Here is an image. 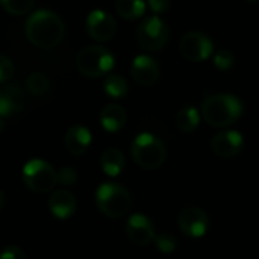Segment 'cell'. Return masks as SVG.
<instances>
[{"mask_svg": "<svg viewBox=\"0 0 259 259\" xmlns=\"http://www.w3.org/2000/svg\"><path fill=\"white\" fill-rule=\"evenodd\" d=\"M24 32L33 46L41 49H52L62 41L65 35V26L61 17L53 11L38 9L26 20Z\"/></svg>", "mask_w": 259, "mask_h": 259, "instance_id": "1", "label": "cell"}, {"mask_svg": "<svg viewBox=\"0 0 259 259\" xmlns=\"http://www.w3.org/2000/svg\"><path fill=\"white\" fill-rule=\"evenodd\" d=\"M243 114L241 100L228 93L214 94L202 103V115L208 124L214 127H225L235 123Z\"/></svg>", "mask_w": 259, "mask_h": 259, "instance_id": "2", "label": "cell"}, {"mask_svg": "<svg viewBox=\"0 0 259 259\" xmlns=\"http://www.w3.org/2000/svg\"><path fill=\"white\" fill-rule=\"evenodd\" d=\"M96 205L103 215L120 219L131 211L132 196L123 185L115 182H105L96 191Z\"/></svg>", "mask_w": 259, "mask_h": 259, "instance_id": "3", "label": "cell"}, {"mask_svg": "<svg viewBox=\"0 0 259 259\" xmlns=\"http://www.w3.org/2000/svg\"><path fill=\"white\" fill-rule=\"evenodd\" d=\"M131 153L134 161L146 170L159 168L167 158L165 144L158 137L149 132H143L135 137L131 146Z\"/></svg>", "mask_w": 259, "mask_h": 259, "instance_id": "4", "label": "cell"}, {"mask_svg": "<svg viewBox=\"0 0 259 259\" xmlns=\"http://www.w3.org/2000/svg\"><path fill=\"white\" fill-rule=\"evenodd\" d=\"M114 55L103 46H87L76 56V67L87 77H100L114 67Z\"/></svg>", "mask_w": 259, "mask_h": 259, "instance_id": "5", "label": "cell"}, {"mask_svg": "<svg viewBox=\"0 0 259 259\" xmlns=\"http://www.w3.org/2000/svg\"><path fill=\"white\" fill-rule=\"evenodd\" d=\"M21 178L29 190L39 194L52 191L58 182V173L42 159L27 161L21 170Z\"/></svg>", "mask_w": 259, "mask_h": 259, "instance_id": "6", "label": "cell"}, {"mask_svg": "<svg viewBox=\"0 0 259 259\" xmlns=\"http://www.w3.org/2000/svg\"><path fill=\"white\" fill-rule=\"evenodd\" d=\"M170 32L164 20L158 15L147 17L143 23H140L137 29V39L140 46L146 50H161L168 41Z\"/></svg>", "mask_w": 259, "mask_h": 259, "instance_id": "7", "label": "cell"}, {"mask_svg": "<svg viewBox=\"0 0 259 259\" xmlns=\"http://www.w3.org/2000/svg\"><path fill=\"white\" fill-rule=\"evenodd\" d=\"M179 50L185 59L191 62H202L211 56L214 42L208 35L202 32H190L181 38Z\"/></svg>", "mask_w": 259, "mask_h": 259, "instance_id": "8", "label": "cell"}, {"mask_svg": "<svg viewBox=\"0 0 259 259\" xmlns=\"http://www.w3.org/2000/svg\"><path fill=\"white\" fill-rule=\"evenodd\" d=\"M178 223L182 234H185L190 238H202L203 235H206L211 226L208 214L197 206L184 208L179 212Z\"/></svg>", "mask_w": 259, "mask_h": 259, "instance_id": "9", "label": "cell"}, {"mask_svg": "<svg viewBox=\"0 0 259 259\" xmlns=\"http://www.w3.org/2000/svg\"><path fill=\"white\" fill-rule=\"evenodd\" d=\"M115 30L117 23L114 17L102 9H94L87 17V32L96 41H109L115 35Z\"/></svg>", "mask_w": 259, "mask_h": 259, "instance_id": "10", "label": "cell"}, {"mask_svg": "<svg viewBox=\"0 0 259 259\" xmlns=\"http://www.w3.org/2000/svg\"><path fill=\"white\" fill-rule=\"evenodd\" d=\"M126 235L137 246H147L156 237L152 220L143 214H134L129 217L126 223Z\"/></svg>", "mask_w": 259, "mask_h": 259, "instance_id": "11", "label": "cell"}, {"mask_svg": "<svg viewBox=\"0 0 259 259\" xmlns=\"http://www.w3.org/2000/svg\"><path fill=\"white\" fill-rule=\"evenodd\" d=\"M131 74L134 80L141 87H152L159 79L158 62L147 55H138L131 65Z\"/></svg>", "mask_w": 259, "mask_h": 259, "instance_id": "12", "label": "cell"}, {"mask_svg": "<svg viewBox=\"0 0 259 259\" xmlns=\"http://www.w3.org/2000/svg\"><path fill=\"white\" fill-rule=\"evenodd\" d=\"M243 135L237 131H223L217 134L211 141L214 153L225 159L238 155L243 149Z\"/></svg>", "mask_w": 259, "mask_h": 259, "instance_id": "13", "label": "cell"}, {"mask_svg": "<svg viewBox=\"0 0 259 259\" xmlns=\"http://www.w3.org/2000/svg\"><path fill=\"white\" fill-rule=\"evenodd\" d=\"M64 143L68 153L74 156H80L88 150L91 144V132L82 124H74L67 131Z\"/></svg>", "mask_w": 259, "mask_h": 259, "instance_id": "14", "label": "cell"}, {"mask_svg": "<svg viewBox=\"0 0 259 259\" xmlns=\"http://www.w3.org/2000/svg\"><path fill=\"white\" fill-rule=\"evenodd\" d=\"M49 209L53 217L65 220L76 211V199L67 190H58L49 199Z\"/></svg>", "mask_w": 259, "mask_h": 259, "instance_id": "15", "label": "cell"}, {"mask_svg": "<svg viewBox=\"0 0 259 259\" xmlns=\"http://www.w3.org/2000/svg\"><path fill=\"white\" fill-rule=\"evenodd\" d=\"M24 105L23 91L18 87H3L0 88V117H11L17 114Z\"/></svg>", "mask_w": 259, "mask_h": 259, "instance_id": "16", "label": "cell"}, {"mask_svg": "<svg viewBox=\"0 0 259 259\" xmlns=\"http://www.w3.org/2000/svg\"><path fill=\"white\" fill-rule=\"evenodd\" d=\"M126 120L127 114L120 105L109 103L100 111V124L108 132H118L126 124Z\"/></svg>", "mask_w": 259, "mask_h": 259, "instance_id": "17", "label": "cell"}, {"mask_svg": "<svg viewBox=\"0 0 259 259\" xmlns=\"http://www.w3.org/2000/svg\"><path fill=\"white\" fill-rule=\"evenodd\" d=\"M100 165L108 176L115 178L124 168V155L118 149H108L100 156Z\"/></svg>", "mask_w": 259, "mask_h": 259, "instance_id": "18", "label": "cell"}, {"mask_svg": "<svg viewBox=\"0 0 259 259\" xmlns=\"http://www.w3.org/2000/svg\"><path fill=\"white\" fill-rule=\"evenodd\" d=\"M199 123H200V115L194 106H184L176 114V126L179 131L185 134L194 132L199 127Z\"/></svg>", "mask_w": 259, "mask_h": 259, "instance_id": "19", "label": "cell"}, {"mask_svg": "<svg viewBox=\"0 0 259 259\" xmlns=\"http://www.w3.org/2000/svg\"><path fill=\"white\" fill-rule=\"evenodd\" d=\"M115 9L120 17L126 20H137L146 12L144 0H117Z\"/></svg>", "mask_w": 259, "mask_h": 259, "instance_id": "20", "label": "cell"}, {"mask_svg": "<svg viewBox=\"0 0 259 259\" xmlns=\"http://www.w3.org/2000/svg\"><path fill=\"white\" fill-rule=\"evenodd\" d=\"M103 90L105 93L112 97V99H121L127 94V82L123 76L120 74H111L105 79L103 82Z\"/></svg>", "mask_w": 259, "mask_h": 259, "instance_id": "21", "label": "cell"}, {"mask_svg": "<svg viewBox=\"0 0 259 259\" xmlns=\"http://www.w3.org/2000/svg\"><path fill=\"white\" fill-rule=\"evenodd\" d=\"M0 5L12 15H24L33 8L35 0H0Z\"/></svg>", "mask_w": 259, "mask_h": 259, "instance_id": "22", "label": "cell"}, {"mask_svg": "<svg viewBox=\"0 0 259 259\" xmlns=\"http://www.w3.org/2000/svg\"><path fill=\"white\" fill-rule=\"evenodd\" d=\"M27 90L35 96H42L49 90V79L42 73H32L26 80Z\"/></svg>", "mask_w": 259, "mask_h": 259, "instance_id": "23", "label": "cell"}, {"mask_svg": "<svg viewBox=\"0 0 259 259\" xmlns=\"http://www.w3.org/2000/svg\"><path fill=\"white\" fill-rule=\"evenodd\" d=\"M155 244H156V247H158L159 252H162V253H171L178 247V240L171 234L164 232V234H159L158 237H155Z\"/></svg>", "mask_w": 259, "mask_h": 259, "instance_id": "24", "label": "cell"}, {"mask_svg": "<svg viewBox=\"0 0 259 259\" xmlns=\"http://www.w3.org/2000/svg\"><path fill=\"white\" fill-rule=\"evenodd\" d=\"M214 64L219 70L222 71H226V70H231L235 64V56L232 52L226 50V49H222L215 53L214 56Z\"/></svg>", "mask_w": 259, "mask_h": 259, "instance_id": "25", "label": "cell"}, {"mask_svg": "<svg viewBox=\"0 0 259 259\" xmlns=\"http://www.w3.org/2000/svg\"><path fill=\"white\" fill-rule=\"evenodd\" d=\"M14 74V64L5 55H0V83L9 80Z\"/></svg>", "mask_w": 259, "mask_h": 259, "instance_id": "26", "label": "cell"}, {"mask_svg": "<svg viewBox=\"0 0 259 259\" xmlns=\"http://www.w3.org/2000/svg\"><path fill=\"white\" fill-rule=\"evenodd\" d=\"M0 259H26V253L17 246H6L0 250Z\"/></svg>", "mask_w": 259, "mask_h": 259, "instance_id": "27", "label": "cell"}, {"mask_svg": "<svg viewBox=\"0 0 259 259\" xmlns=\"http://www.w3.org/2000/svg\"><path fill=\"white\" fill-rule=\"evenodd\" d=\"M76 179H77V175H76V171L71 167H64L58 173V181L62 185H71V184L76 182Z\"/></svg>", "mask_w": 259, "mask_h": 259, "instance_id": "28", "label": "cell"}, {"mask_svg": "<svg viewBox=\"0 0 259 259\" xmlns=\"http://www.w3.org/2000/svg\"><path fill=\"white\" fill-rule=\"evenodd\" d=\"M171 0H149V6L155 14H164L170 9Z\"/></svg>", "mask_w": 259, "mask_h": 259, "instance_id": "29", "label": "cell"}, {"mask_svg": "<svg viewBox=\"0 0 259 259\" xmlns=\"http://www.w3.org/2000/svg\"><path fill=\"white\" fill-rule=\"evenodd\" d=\"M3 131H5V120L0 117V134H2Z\"/></svg>", "mask_w": 259, "mask_h": 259, "instance_id": "30", "label": "cell"}, {"mask_svg": "<svg viewBox=\"0 0 259 259\" xmlns=\"http://www.w3.org/2000/svg\"><path fill=\"white\" fill-rule=\"evenodd\" d=\"M3 202H5V199H3V193H2V190H0V209L3 208Z\"/></svg>", "mask_w": 259, "mask_h": 259, "instance_id": "31", "label": "cell"}, {"mask_svg": "<svg viewBox=\"0 0 259 259\" xmlns=\"http://www.w3.org/2000/svg\"><path fill=\"white\" fill-rule=\"evenodd\" d=\"M246 2H258V0H246Z\"/></svg>", "mask_w": 259, "mask_h": 259, "instance_id": "32", "label": "cell"}]
</instances>
